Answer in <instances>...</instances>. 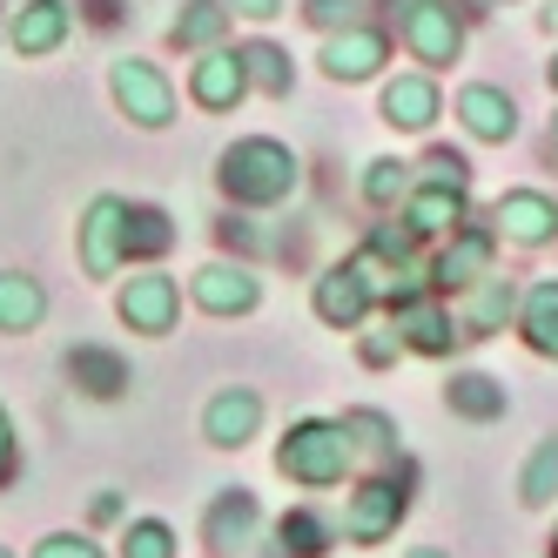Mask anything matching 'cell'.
Returning a JSON list of instances; mask_svg holds the SVG:
<instances>
[{
  "label": "cell",
  "mask_w": 558,
  "mask_h": 558,
  "mask_svg": "<svg viewBox=\"0 0 558 558\" xmlns=\"http://www.w3.org/2000/svg\"><path fill=\"white\" fill-rule=\"evenodd\" d=\"M222 189L235 195V203H256V209H269V203H283V195L296 189V155L283 148V142H235L229 155H222Z\"/></svg>",
  "instance_id": "1"
},
{
  "label": "cell",
  "mask_w": 558,
  "mask_h": 558,
  "mask_svg": "<svg viewBox=\"0 0 558 558\" xmlns=\"http://www.w3.org/2000/svg\"><path fill=\"white\" fill-rule=\"evenodd\" d=\"M276 464L296 485H337L343 464H350V424H296L283 445H276Z\"/></svg>",
  "instance_id": "2"
},
{
  "label": "cell",
  "mask_w": 558,
  "mask_h": 558,
  "mask_svg": "<svg viewBox=\"0 0 558 558\" xmlns=\"http://www.w3.org/2000/svg\"><path fill=\"white\" fill-rule=\"evenodd\" d=\"M129 256V203L122 195H95L88 222H82V269L88 276H114Z\"/></svg>",
  "instance_id": "3"
},
{
  "label": "cell",
  "mask_w": 558,
  "mask_h": 558,
  "mask_svg": "<svg viewBox=\"0 0 558 558\" xmlns=\"http://www.w3.org/2000/svg\"><path fill=\"white\" fill-rule=\"evenodd\" d=\"M108 88H114V101H122V114H129V122H142V129H162L169 114H175L169 82H162V74H155L148 61H114Z\"/></svg>",
  "instance_id": "4"
},
{
  "label": "cell",
  "mask_w": 558,
  "mask_h": 558,
  "mask_svg": "<svg viewBox=\"0 0 558 558\" xmlns=\"http://www.w3.org/2000/svg\"><path fill=\"white\" fill-rule=\"evenodd\" d=\"M404 41H411L417 61L445 68V61H458V48H464V27H458V14L445 8V0H411V14H404Z\"/></svg>",
  "instance_id": "5"
},
{
  "label": "cell",
  "mask_w": 558,
  "mask_h": 558,
  "mask_svg": "<svg viewBox=\"0 0 558 558\" xmlns=\"http://www.w3.org/2000/svg\"><path fill=\"white\" fill-rule=\"evenodd\" d=\"M404 485H390V477H377V485H364L350 498V511H343V532L356 538V545H384L390 532H397V518H404Z\"/></svg>",
  "instance_id": "6"
},
{
  "label": "cell",
  "mask_w": 558,
  "mask_h": 558,
  "mask_svg": "<svg viewBox=\"0 0 558 558\" xmlns=\"http://www.w3.org/2000/svg\"><path fill=\"white\" fill-rule=\"evenodd\" d=\"M364 310H371V269L364 263H337L324 283H316V316L337 330H356L364 324Z\"/></svg>",
  "instance_id": "7"
},
{
  "label": "cell",
  "mask_w": 558,
  "mask_h": 558,
  "mask_svg": "<svg viewBox=\"0 0 558 558\" xmlns=\"http://www.w3.org/2000/svg\"><path fill=\"white\" fill-rule=\"evenodd\" d=\"M175 310H182V296H175L169 276H129V290H122V324L129 330L162 337V330H175Z\"/></svg>",
  "instance_id": "8"
},
{
  "label": "cell",
  "mask_w": 558,
  "mask_h": 558,
  "mask_svg": "<svg viewBox=\"0 0 558 558\" xmlns=\"http://www.w3.org/2000/svg\"><path fill=\"white\" fill-rule=\"evenodd\" d=\"M256 525H263L256 498H250V492H222V498L209 505L203 538H209V551H216V558H235V551H250V545H256Z\"/></svg>",
  "instance_id": "9"
},
{
  "label": "cell",
  "mask_w": 558,
  "mask_h": 558,
  "mask_svg": "<svg viewBox=\"0 0 558 558\" xmlns=\"http://www.w3.org/2000/svg\"><path fill=\"white\" fill-rule=\"evenodd\" d=\"M68 27H74L68 0H27V8L8 21V41H14V54H54L68 41Z\"/></svg>",
  "instance_id": "10"
},
{
  "label": "cell",
  "mask_w": 558,
  "mask_h": 558,
  "mask_svg": "<svg viewBox=\"0 0 558 558\" xmlns=\"http://www.w3.org/2000/svg\"><path fill=\"white\" fill-rule=\"evenodd\" d=\"M256 276L250 269H229V263H209V269H195V303H203L209 316H243L256 310Z\"/></svg>",
  "instance_id": "11"
},
{
  "label": "cell",
  "mask_w": 558,
  "mask_h": 558,
  "mask_svg": "<svg viewBox=\"0 0 558 558\" xmlns=\"http://www.w3.org/2000/svg\"><path fill=\"white\" fill-rule=\"evenodd\" d=\"M256 424H263V397L256 390H222L216 404H209V417H203L209 445H222V451H243Z\"/></svg>",
  "instance_id": "12"
},
{
  "label": "cell",
  "mask_w": 558,
  "mask_h": 558,
  "mask_svg": "<svg viewBox=\"0 0 558 558\" xmlns=\"http://www.w3.org/2000/svg\"><path fill=\"white\" fill-rule=\"evenodd\" d=\"M498 229L511 235V243H551L558 235V209L545 203V195H532V189H511L505 203H498Z\"/></svg>",
  "instance_id": "13"
},
{
  "label": "cell",
  "mask_w": 558,
  "mask_h": 558,
  "mask_svg": "<svg viewBox=\"0 0 558 558\" xmlns=\"http://www.w3.org/2000/svg\"><path fill=\"white\" fill-rule=\"evenodd\" d=\"M195 101H203V108H235V101H243V88H250V68H243V54H203V61H195Z\"/></svg>",
  "instance_id": "14"
},
{
  "label": "cell",
  "mask_w": 558,
  "mask_h": 558,
  "mask_svg": "<svg viewBox=\"0 0 558 558\" xmlns=\"http://www.w3.org/2000/svg\"><path fill=\"white\" fill-rule=\"evenodd\" d=\"M390 310H397V330H404L411 350H430V356H437V350H451V337H458V330H451V316L437 310V303H417V290H411V296H390Z\"/></svg>",
  "instance_id": "15"
},
{
  "label": "cell",
  "mask_w": 558,
  "mask_h": 558,
  "mask_svg": "<svg viewBox=\"0 0 558 558\" xmlns=\"http://www.w3.org/2000/svg\"><path fill=\"white\" fill-rule=\"evenodd\" d=\"M41 316H48L41 283H34V276H21V269H0V330L21 337V330L41 324Z\"/></svg>",
  "instance_id": "16"
},
{
  "label": "cell",
  "mask_w": 558,
  "mask_h": 558,
  "mask_svg": "<svg viewBox=\"0 0 558 558\" xmlns=\"http://www.w3.org/2000/svg\"><path fill=\"white\" fill-rule=\"evenodd\" d=\"M377 61H384V34H337V41L324 48V74L330 82H364V74H377Z\"/></svg>",
  "instance_id": "17"
},
{
  "label": "cell",
  "mask_w": 558,
  "mask_h": 558,
  "mask_svg": "<svg viewBox=\"0 0 558 558\" xmlns=\"http://www.w3.org/2000/svg\"><path fill=\"white\" fill-rule=\"evenodd\" d=\"M68 377L82 384L88 397H114V390H129V364H122L114 350H101V343L68 350Z\"/></svg>",
  "instance_id": "18"
},
{
  "label": "cell",
  "mask_w": 558,
  "mask_h": 558,
  "mask_svg": "<svg viewBox=\"0 0 558 558\" xmlns=\"http://www.w3.org/2000/svg\"><path fill=\"white\" fill-rule=\"evenodd\" d=\"M485 269H492V235L471 229V235H458V243L437 256V290H471Z\"/></svg>",
  "instance_id": "19"
},
{
  "label": "cell",
  "mask_w": 558,
  "mask_h": 558,
  "mask_svg": "<svg viewBox=\"0 0 558 558\" xmlns=\"http://www.w3.org/2000/svg\"><path fill=\"white\" fill-rule=\"evenodd\" d=\"M458 114H464V129H471L477 142H505V135L518 129V108H511L498 88H464V95H458Z\"/></svg>",
  "instance_id": "20"
},
{
  "label": "cell",
  "mask_w": 558,
  "mask_h": 558,
  "mask_svg": "<svg viewBox=\"0 0 558 558\" xmlns=\"http://www.w3.org/2000/svg\"><path fill=\"white\" fill-rule=\"evenodd\" d=\"M430 114H437V88L424 74H404V82L384 88V122L390 129H430Z\"/></svg>",
  "instance_id": "21"
},
{
  "label": "cell",
  "mask_w": 558,
  "mask_h": 558,
  "mask_svg": "<svg viewBox=\"0 0 558 558\" xmlns=\"http://www.w3.org/2000/svg\"><path fill=\"white\" fill-rule=\"evenodd\" d=\"M222 27H229V8H222V0H189V8L175 14V27H169V41H175V48H216Z\"/></svg>",
  "instance_id": "22"
},
{
  "label": "cell",
  "mask_w": 558,
  "mask_h": 558,
  "mask_svg": "<svg viewBox=\"0 0 558 558\" xmlns=\"http://www.w3.org/2000/svg\"><path fill=\"white\" fill-rule=\"evenodd\" d=\"M511 310H518V290L505 283V276H477V283H471V337L498 330Z\"/></svg>",
  "instance_id": "23"
},
{
  "label": "cell",
  "mask_w": 558,
  "mask_h": 558,
  "mask_svg": "<svg viewBox=\"0 0 558 558\" xmlns=\"http://www.w3.org/2000/svg\"><path fill=\"white\" fill-rule=\"evenodd\" d=\"M464 216V189H445V182H424L417 195H411V229L424 235V229H451Z\"/></svg>",
  "instance_id": "24"
},
{
  "label": "cell",
  "mask_w": 558,
  "mask_h": 558,
  "mask_svg": "<svg viewBox=\"0 0 558 558\" xmlns=\"http://www.w3.org/2000/svg\"><path fill=\"white\" fill-rule=\"evenodd\" d=\"M525 343L538 356H558V283H538L525 296Z\"/></svg>",
  "instance_id": "25"
},
{
  "label": "cell",
  "mask_w": 558,
  "mask_h": 558,
  "mask_svg": "<svg viewBox=\"0 0 558 558\" xmlns=\"http://www.w3.org/2000/svg\"><path fill=\"white\" fill-rule=\"evenodd\" d=\"M451 411H458V417H477V424H485V417H505V384H498V377H458V384H451Z\"/></svg>",
  "instance_id": "26"
},
{
  "label": "cell",
  "mask_w": 558,
  "mask_h": 558,
  "mask_svg": "<svg viewBox=\"0 0 558 558\" xmlns=\"http://www.w3.org/2000/svg\"><path fill=\"white\" fill-rule=\"evenodd\" d=\"M175 243V229L162 209H129V256H162Z\"/></svg>",
  "instance_id": "27"
},
{
  "label": "cell",
  "mask_w": 558,
  "mask_h": 558,
  "mask_svg": "<svg viewBox=\"0 0 558 558\" xmlns=\"http://www.w3.org/2000/svg\"><path fill=\"white\" fill-rule=\"evenodd\" d=\"M243 68H250V82H256V88H269V95H290V61H283V48L250 41V48H243Z\"/></svg>",
  "instance_id": "28"
},
{
  "label": "cell",
  "mask_w": 558,
  "mask_h": 558,
  "mask_svg": "<svg viewBox=\"0 0 558 558\" xmlns=\"http://www.w3.org/2000/svg\"><path fill=\"white\" fill-rule=\"evenodd\" d=\"M558 498V437H545L538 458L525 464V505H551Z\"/></svg>",
  "instance_id": "29"
},
{
  "label": "cell",
  "mask_w": 558,
  "mask_h": 558,
  "mask_svg": "<svg viewBox=\"0 0 558 558\" xmlns=\"http://www.w3.org/2000/svg\"><path fill=\"white\" fill-rule=\"evenodd\" d=\"M283 545H290L296 558H316V551L330 545V525H324V518H310V511H290V518H283Z\"/></svg>",
  "instance_id": "30"
},
{
  "label": "cell",
  "mask_w": 558,
  "mask_h": 558,
  "mask_svg": "<svg viewBox=\"0 0 558 558\" xmlns=\"http://www.w3.org/2000/svg\"><path fill=\"white\" fill-rule=\"evenodd\" d=\"M129 558H175V532L162 525V518H142V525H129Z\"/></svg>",
  "instance_id": "31"
},
{
  "label": "cell",
  "mask_w": 558,
  "mask_h": 558,
  "mask_svg": "<svg viewBox=\"0 0 558 558\" xmlns=\"http://www.w3.org/2000/svg\"><path fill=\"white\" fill-rule=\"evenodd\" d=\"M364 195H371V203H390V195H404V162H371Z\"/></svg>",
  "instance_id": "32"
},
{
  "label": "cell",
  "mask_w": 558,
  "mask_h": 558,
  "mask_svg": "<svg viewBox=\"0 0 558 558\" xmlns=\"http://www.w3.org/2000/svg\"><path fill=\"white\" fill-rule=\"evenodd\" d=\"M34 558H101V545L74 538V532H54V538H41V545H34Z\"/></svg>",
  "instance_id": "33"
},
{
  "label": "cell",
  "mask_w": 558,
  "mask_h": 558,
  "mask_svg": "<svg viewBox=\"0 0 558 558\" xmlns=\"http://www.w3.org/2000/svg\"><path fill=\"white\" fill-rule=\"evenodd\" d=\"M464 175H471V169H464V155H451V148H437L430 162H424V182H445V189H464Z\"/></svg>",
  "instance_id": "34"
},
{
  "label": "cell",
  "mask_w": 558,
  "mask_h": 558,
  "mask_svg": "<svg viewBox=\"0 0 558 558\" xmlns=\"http://www.w3.org/2000/svg\"><path fill=\"white\" fill-rule=\"evenodd\" d=\"M316 27H337V21H356V0H310V8H303Z\"/></svg>",
  "instance_id": "35"
},
{
  "label": "cell",
  "mask_w": 558,
  "mask_h": 558,
  "mask_svg": "<svg viewBox=\"0 0 558 558\" xmlns=\"http://www.w3.org/2000/svg\"><path fill=\"white\" fill-rule=\"evenodd\" d=\"M411 235H417V229H377V235H371V250H377V256H397V263H404V256H411Z\"/></svg>",
  "instance_id": "36"
},
{
  "label": "cell",
  "mask_w": 558,
  "mask_h": 558,
  "mask_svg": "<svg viewBox=\"0 0 558 558\" xmlns=\"http://www.w3.org/2000/svg\"><path fill=\"white\" fill-rule=\"evenodd\" d=\"M14 477V424H8V411H0V485Z\"/></svg>",
  "instance_id": "37"
},
{
  "label": "cell",
  "mask_w": 558,
  "mask_h": 558,
  "mask_svg": "<svg viewBox=\"0 0 558 558\" xmlns=\"http://www.w3.org/2000/svg\"><path fill=\"white\" fill-rule=\"evenodd\" d=\"M235 14H250V21H269V14H283V0H229Z\"/></svg>",
  "instance_id": "38"
},
{
  "label": "cell",
  "mask_w": 558,
  "mask_h": 558,
  "mask_svg": "<svg viewBox=\"0 0 558 558\" xmlns=\"http://www.w3.org/2000/svg\"><path fill=\"white\" fill-rule=\"evenodd\" d=\"M551 155H558V114H551Z\"/></svg>",
  "instance_id": "39"
},
{
  "label": "cell",
  "mask_w": 558,
  "mask_h": 558,
  "mask_svg": "<svg viewBox=\"0 0 558 558\" xmlns=\"http://www.w3.org/2000/svg\"><path fill=\"white\" fill-rule=\"evenodd\" d=\"M551 88H558V61H551Z\"/></svg>",
  "instance_id": "40"
},
{
  "label": "cell",
  "mask_w": 558,
  "mask_h": 558,
  "mask_svg": "<svg viewBox=\"0 0 558 558\" xmlns=\"http://www.w3.org/2000/svg\"><path fill=\"white\" fill-rule=\"evenodd\" d=\"M411 558H437V551H411Z\"/></svg>",
  "instance_id": "41"
},
{
  "label": "cell",
  "mask_w": 558,
  "mask_h": 558,
  "mask_svg": "<svg viewBox=\"0 0 558 558\" xmlns=\"http://www.w3.org/2000/svg\"><path fill=\"white\" fill-rule=\"evenodd\" d=\"M0 558H14V551H8V545H0Z\"/></svg>",
  "instance_id": "42"
}]
</instances>
